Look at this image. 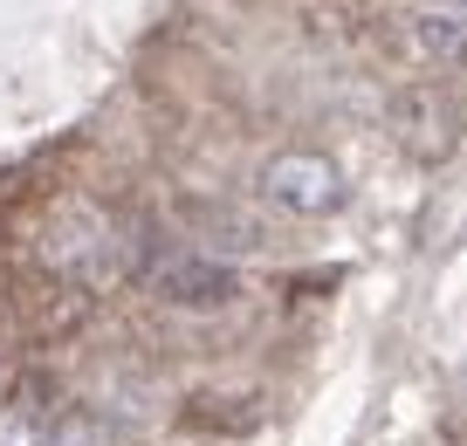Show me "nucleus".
I'll return each mask as SVG.
<instances>
[{
  "mask_svg": "<svg viewBox=\"0 0 467 446\" xmlns=\"http://www.w3.org/2000/svg\"><path fill=\"white\" fill-rule=\"evenodd\" d=\"M344 172H337V159H323V151H275V159L262 165V200L275 206V213L289 220H323L344 206Z\"/></svg>",
  "mask_w": 467,
  "mask_h": 446,
  "instance_id": "1",
  "label": "nucleus"
},
{
  "mask_svg": "<svg viewBox=\"0 0 467 446\" xmlns=\"http://www.w3.org/2000/svg\"><path fill=\"white\" fill-rule=\"evenodd\" d=\"M385 124H392V138L406 144L412 159H447L453 144H461V103L440 83H406L385 103Z\"/></svg>",
  "mask_w": 467,
  "mask_h": 446,
  "instance_id": "2",
  "label": "nucleus"
},
{
  "mask_svg": "<svg viewBox=\"0 0 467 446\" xmlns=\"http://www.w3.org/2000/svg\"><path fill=\"white\" fill-rule=\"evenodd\" d=\"M145 282H151V296L172 303V309H227L234 296H241L234 268L213 261V254H165V261H151Z\"/></svg>",
  "mask_w": 467,
  "mask_h": 446,
  "instance_id": "3",
  "label": "nucleus"
},
{
  "mask_svg": "<svg viewBox=\"0 0 467 446\" xmlns=\"http://www.w3.org/2000/svg\"><path fill=\"white\" fill-rule=\"evenodd\" d=\"M48 261H56L62 275H76V282H103V275L117 268V233L103 227L89 206H76V213H62L56 227H48Z\"/></svg>",
  "mask_w": 467,
  "mask_h": 446,
  "instance_id": "4",
  "label": "nucleus"
},
{
  "mask_svg": "<svg viewBox=\"0 0 467 446\" xmlns=\"http://www.w3.org/2000/svg\"><path fill=\"white\" fill-rule=\"evenodd\" d=\"M406 42L426 62H461L467 69V0H426L406 7Z\"/></svg>",
  "mask_w": 467,
  "mask_h": 446,
  "instance_id": "5",
  "label": "nucleus"
},
{
  "mask_svg": "<svg viewBox=\"0 0 467 446\" xmlns=\"http://www.w3.org/2000/svg\"><path fill=\"white\" fill-rule=\"evenodd\" d=\"M0 446H56V412L35 405L28 391L0 405Z\"/></svg>",
  "mask_w": 467,
  "mask_h": 446,
  "instance_id": "6",
  "label": "nucleus"
},
{
  "mask_svg": "<svg viewBox=\"0 0 467 446\" xmlns=\"http://www.w3.org/2000/svg\"><path fill=\"white\" fill-rule=\"evenodd\" d=\"M56 446H110V426L83 405H69V412H56Z\"/></svg>",
  "mask_w": 467,
  "mask_h": 446,
  "instance_id": "7",
  "label": "nucleus"
}]
</instances>
